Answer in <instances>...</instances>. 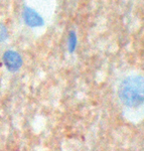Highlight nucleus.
Segmentation results:
<instances>
[{
  "instance_id": "4",
  "label": "nucleus",
  "mask_w": 144,
  "mask_h": 151,
  "mask_svg": "<svg viewBox=\"0 0 144 151\" xmlns=\"http://www.w3.org/2000/svg\"><path fill=\"white\" fill-rule=\"evenodd\" d=\"M68 45H69V50L71 52H73L76 50V47H77V36H76V33L74 31L70 33L69 35V40H68Z\"/></svg>"
},
{
  "instance_id": "2",
  "label": "nucleus",
  "mask_w": 144,
  "mask_h": 151,
  "mask_svg": "<svg viewBox=\"0 0 144 151\" xmlns=\"http://www.w3.org/2000/svg\"><path fill=\"white\" fill-rule=\"evenodd\" d=\"M3 63L10 72H16L18 69H20L21 65H22V60L17 52L9 50L4 53Z\"/></svg>"
},
{
  "instance_id": "1",
  "label": "nucleus",
  "mask_w": 144,
  "mask_h": 151,
  "mask_svg": "<svg viewBox=\"0 0 144 151\" xmlns=\"http://www.w3.org/2000/svg\"><path fill=\"white\" fill-rule=\"evenodd\" d=\"M119 97L126 106L134 107L144 102V78L140 76L128 77L121 83Z\"/></svg>"
},
{
  "instance_id": "5",
  "label": "nucleus",
  "mask_w": 144,
  "mask_h": 151,
  "mask_svg": "<svg viewBox=\"0 0 144 151\" xmlns=\"http://www.w3.org/2000/svg\"><path fill=\"white\" fill-rule=\"evenodd\" d=\"M7 35H8V33H7L6 27L3 25V24L0 23V41L5 40L7 38Z\"/></svg>"
},
{
  "instance_id": "3",
  "label": "nucleus",
  "mask_w": 144,
  "mask_h": 151,
  "mask_svg": "<svg viewBox=\"0 0 144 151\" xmlns=\"http://www.w3.org/2000/svg\"><path fill=\"white\" fill-rule=\"evenodd\" d=\"M23 18L25 23L29 26H40L43 24V19L40 17V14L28 7L24 9Z\"/></svg>"
}]
</instances>
